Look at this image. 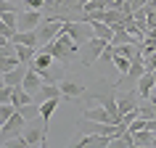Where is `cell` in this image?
Instances as JSON below:
<instances>
[{"instance_id":"6da1fadb","label":"cell","mask_w":156,"mask_h":148,"mask_svg":"<svg viewBox=\"0 0 156 148\" xmlns=\"http://www.w3.org/2000/svg\"><path fill=\"white\" fill-rule=\"evenodd\" d=\"M42 48L48 50V53L56 58L58 64H72L74 58L80 56V48H82V45H77V42H74L66 32H61V34H56L50 42H45Z\"/></svg>"},{"instance_id":"7a4b0ae2","label":"cell","mask_w":156,"mask_h":148,"mask_svg":"<svg viewBox=\"0 0 156 148\" xmlns=\"http://www.w3.org/2000/svg\"><path fill=\"white\" fill-rule=\"evenodd\" d=\"M106 45H108V40L90 34V37L82 42V48H80V64L82 66H95V61L101 58V53H103Z\"/></svg>"},{"instance_id":"3957f363","label":"cell","mask_w":156,"mask_h":148,"mask_svg":"<svg viewBox=\"0 0 156 148\" xmlns=\"http://www.w3.org/2000/svg\"><path fill=\"white\" fill-rule=\"evenodd\" d=\"M37 42L40 45H45V42H50L56 34L64 32V19H58V16H42V21L37 24Z\"/></svg>"},{"instance_id":"277c9868","label":"cell","mask_w":156,"mask_h":148,"mask_svg":"<svg viewBox=\"0 0 156 148\" xmlns=\"http://www.w3.org/2000/svg\"><path fill=\"white\" fill-rule=\"evenodd\" d=\"M24 127H27V116L16 108L8 119L3 122V130H0V143H5L8 138H13V135H19V132H24Z\"/></svg>"},{"instance_id":"5b68a950","label":"cell","mask_w":156,"mask_h":148,"mask_svg":"<svg viewBox=\"0 0 156 148\" xmlns=\"http://www.w3.org/2000/svg\"><path fill=\"white\" fill-rule=\"evenodd\" d=\"M111 90L108 93H95V95H90V103H101V106L106 108L108 114H111V119H114L116 124H119V119H122V114H119V106H116V95H114V85H108Z\"/></svg>"},{"instance_id":"8992f818","label":"cell","mask_w":156,"mask_h":148,"mask_svg":"<svg viewBox=\"0 0 156 148\" xmlns=\"http://www.w3.org/2000/svg\"><path fill=\"white\" fill-rule=\"evenodd\" d=\"M42 21V11H19L16 16V32H27V29H37V24Z\"/></svg>"},{"instance_id":"52a82bcc","label":"cell","mask_w":156,"mask_h":148,"mask_svg":"<svg viewBox=\"0 0 156 148\" xmlns=\"http://www.w3.org/2000/svg\"><path fill=\"white\" fill-rule=\"evenodd\" d=\"M80 148H108L111 146V135H101V132H87L82 138L74 140Z\"/></svg>"},{"instance_id":"ba28073f","label":"cell","mask_w":156,"mask_h":148,"mask_svg":"<svg viewBox=\"0 0 156 148\" xmlns=\"http://www.w3.org/2000/svg\"><path fill=\"white\" fill-rule=\"evenodd\" d=\"M58 90H61V98H80V95H85V85L80 79H72V77H61Z\"/></svg>"},{"instance_id":"9c48e42d","label":"cell","mask_w":156,"mask_h":148,"mask_svg":"<svg viewBox=\"0 0 156 148\" xmlns=\"http://www.w3.org/2000/svg\"><path fill=\"white\" fill-rule=\"evenodd\" d=\"M21 135H24V140H27V146H29V148H45V146H48V132L42 130V127L37 130V127H29V124H27Z\"/></svg>"},{"instance_id":"30bf717a","label":"cell","mask_w":156,"mask_h":148,"mask_svg":"<svg viewBox=\"0 0 156 148\" xmlns=\"http://www.w3.org/2000/svg\"><path fill=\"white\" fill-rule=\"evenodd\" d=\"M154 87H156V77H154V72H148V69H146L143 77L135 82V93H138V98L148 100V98H151V93H154Z\"/></svg>"},{"instance_id":"8fae6325","label":"cell","mask_w":156,"mask_h":148,"mask_svg":"<svg viewBox=\"0 0 156 148\" xmlns=\"http://www.w3.org/2000/svg\"><path fill=\"white\" fill-rule=\"evenodd\" d=\"M56 64V58L50 56L45 48H37V53H34V58H32V64H29V69H34L37 74H42L45 69H50V66Z\"/></svg>"},{"instance_id":"7c38bea8","label":"cell","mask_w":156,"mask_h":148,"mask_svg":"<svg viewBox=\"0 0 156 148\" xmlns=\"http://www.w3.org/2000/svg\"><path fill=\"white\" fill-rule=\"evenodd\" d=\"M58 100H61V98H48V100H42V103H40V119H42V130H45V132L50 130V116L56 114Z\"/></svg>"},{"instance_id":"4fadbf2b","label":"cell","mask_w":156,"mask_h":148,"mask_svg":"<svg viewBox=\"0 0 156 148\" xmlns=\"http://www.w3.org/2000/svg\"><path fill=\"white\" fill-rule=\"evenodd\" d=\"M40 85H42V77L37 72H34V69H27V74H24V79H21V87H24L27 93H37L40 90Z\"/></svg>"},{"instance_id":"5bb4252c","label":"cell","mask_w":156,"mask_h":148,"mask_svg":"<svg viewBox=\"0 0 156 148\" xmlns=\"http://www.w3.org/2000/svg\"><path fill=\"white\" fill-rule=\"evenodd\" d=\"M11 42H16V45H29V48H37L40 42H37V32L34 29H27V32H13L11 34Z\"/></svg>"},{"instance_id":"9a60e30c","label":"cell","mask_w":156,"mask_h":148,"mask_svg":"<svg viewBox=\"0 0 156 148\" xmlns=\"http://www.w3.org/2000/svg\"><path fill=\"white\" fill-rule=\"evenodd\" d=\"M108 148H135V140H132V132L130 130H122L111 135V146Z\"/></svg>"},{"instance_id":"2e32d148","label":"cell","mask_w":156,"mask_h":148,"mask_svg":"<svg viewBox=\"0 0 156 148\" xmlns=\"http://www.w3.org/2000/svg\"><path fill=\"white\" fill-rule=\"evenodd\" d=\"M27 69H29L27 64H19L16 69H11V72H5V74H3V79H5V85H11V87H16V85H21V79H24V74H27Z\"/></svg>"},{"instance_id":"e0dca14e","label":"cell","mask_w":156,"mask_h":148,"mask_svg":"<svg viewBox=\"0 0 156 148\" xmlns=\"http://www.w3.org/2000/svg\"><path fill=\"white\" fill-rule=\"evenodd\" d=\"M82 119H93V122H114L111 114H108L103 106H101V108H95V106L85 108V111H82ZM114 124H116V122H114Z\"/></svg>"},{"instance_id":"ac0fdd59","label":"cell","mask_w":156,"mask_h":148,"mask_svg":"<svg viewBox=\"0 0 156 148\" xmlns=\"http://www.w3.org/2000/svg\"><path fill=\"white\" fill-rule=\"evenodd\" d=\"M32 100H34V98H32V93H27L21 85H16V87H13V93H11V103H13L16 108L27 106V103H32Z\"/></svg>"},{"instance_id":"d6986e66","label":"cell","mask_w":156,"mask_h":148,"mask_svg":"<svg viewBox=\"0 0 156 148\" xmlns=\"http://www.w3.org/2000/svg\"><path fill=\"white\" fill-rule=\"evenodd\" d=\"M90 29H93L95 37H103V40H108V42H111V37H114V29H111L108 24H103V21H90Z\"/></svg>"},{"instance_id":"ffe728a7","label":"cell","mask_w":156,"mask_h":148,"mask_svg":"<svg viewBox=\"0 0 156 148\" xmlns=\"http://www.w3.org/2000/svg\"><path fill=\"white\" fill-rule=\"evenodd\" d=\"M16 45V42H13ZM34 53H37V48H29V45H16V58L21 61V64H32V58H34Z\"/></svg>"},{"instance_id":"44dd1931","label":"cell","mask_w":156,"mask_h":148,"mask_svg":"<svg viewBox=\"0 0 156 148\" xmlns=\"http://www.w3.org/2000/svg\"><path fill=\"white\" fill-rule=\"evenodd\" d=\"M132 140H135V148H146V146H151L154 132L151 130H138V132H132Z\"/></svg>"},{"instance_id":"7402d4cb","label":"cell","mask_w":156,"mask_h":148,"mask_svg":"<svg viewBox=\"0 0 156 148\" xmlns=\"http://www.w3.org/2000/svg\"><path fill=\"white\" fill-rule=\"evenodd\" d=\"M122 42H135V37H132L124 26H119V29H114V37H111V45H122ZM140 42V40H138Z\"/></svg>"},{"instance_id":"603a6c76","label":"cell","mask_w":156,"mask_h":148,"mask_svg":"<svg viewBox=\"0 0 156 148\" xmlns=\"http://www.w3.org/2000/svg\"><path fill=\"white\" fill-rule=\"evenodd\" d=\"M111 58H114V45L108 42L106 48H103V53H101V58L95 61V64H98L101 69H106V66H111Z\"/></svg>"},{"instance_id":"cb8c5ba5","label":"cell","mask_w":156,"mask_h":148,"mask_svg":"<svg viewBox=\"0 0 156 148\" xmlns=\"http://www.w3.org/2000/svg\"><path fill=\"white\" fill-rule=\"evenodd\" d=\"M21 64L16 56H5V58H0V72L5 74V72H11V69H16V66Z\"/></svg>"},{"instance_id":"d4e9b609","label":"cell","mask_w":156,"mask_h":148,"mask_svg":"<svg viewBox=\"0 0 156 148\" xmlns=\"http://www.w3.org/2000/svg\"><path fill=\"white\" fill-rule=\"evenodd\" d=\"M13 111H16V106H13V103H0V124L5 122Z\"/></svg>"},{"instance_id":"484cf974","label":"cell","mask_w":156,"mask_h":148,"mask_svg":"<svg viewBox=\"0 0 156 148\" xmlns=\"http://www.w3.org/2000/svg\"><path fill=\"white\" fill-rule=\"evenodd\" d=\"M16 16H19V11H5V13H0V19H3V24H8L16 29Z\"/></svg>"},{"instance_id":"4316f807","label":"cell","mask_w":156,"mask_h":148,"mask_svg":"<svg viewBox=\"0 0 156 148\" xmlns=\"http://www.w3.org/2000/svg\"><path fill=\"white\" fill-rule=\"evenodd\" d=\"M11 93H13L11 85H0V103H11Z\"/></svg>"},{"instance_id":"83f0119b","label":"cell","mask_w":156,"mask_h":148,"mask_svg":"<svg viewBox=\"0 0 156 148\" xmlns=\"http://www.w3.org/2000/svg\"><path fill=\"white\" fill-rule=\"evenodd\" d=\"M27 3V8H32V11H42V5H45V0H24Z\"/></svg>"},{"instance_id":"f1b7e54d","label":"cell","mask_w":156,"mask_h":148,"mask_svg":"<svg viewBox=\"0 0 156 148\" xmlns=\"http://www.w3.org/2000/svg\"><path fill=\"white\" fill-rule=\"evenodd\" d=\"M5 11H16V5L11 0H0V13H5Z\"/></svg>"},{"instance_id":"f546056e","label":"cell","mask_w":156,"mask_h":148,"mask_svg":"<svg viewBox=\"0 0 156 148\" xmlns=\"http://www.w3.org/2000/svg\"><path fill=\"white\" fill-rule=\"evenodd\" d=\"M148 100H154V103H156V87H154V93H151V98H148Z\"/></svg>"},{"instance_id":"4dcf8cb0","label":"cell","mask_w":156,"mask_h":148,"mask_svg":"<svg viewBox=\"0 0 156 148\" xmlns=\"http://www.w3.org/2000/svg\"><path fill=\"white\" fill-rule=\"evenodd\" d=\"M0 85H5V79H3V72H0Z\"/></svg>"},{"instance_id":"1f68e13d","label":"cell","mask_w":156,"mask_h":148,"mask_svg":"<svg viewBox=\"0 0 156 148\" xmlns=\"http://www.w3.org/2000/svg\"><path fill=\"white\" fill-rule=\"evenodd\" d=\"M151 146H156V132H154V140H151Z\"/></svg>"},{"instance_id":"d6a6232c","label":"cell","mask_w":156,"mask_h":148,"mask_svg":"<svg viewBox=\"0 0 156 148\" xmlns=\"http://www.w3.org/2000/svg\"><path fill=\"white\" fill-rule=\"evenodd\" d=\"M154 77H156V69H154Z\"/></svg>"},{"instance_id":"836d02e7","label":"cell","mask_w":156,"mask_h":148,"mask_svg":"<svg viewBox=\"0 0 156 148\" xmlns=\"http://www.w3.org/2000/svg\"><path fill=\"white\" fill-rule=\"evenodd\" d=\"M0 130H3V124H0Z\"/></svg>"}]
</instances>
